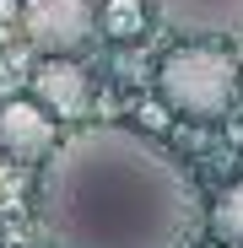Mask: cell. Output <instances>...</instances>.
Returning a JSON list of instances; mask_svg holds the SVG:
<instances>
[{
    "label": "cell",
    "instance_id": "1",
    "mask_svg": "<svg viewBox=\"0 0 243 248\" xmlns=\"http://www.w3.org/2000/svg\"><path fill=\"white\" fill-rule=\"evenodd\" d=\"M206 227L189 168L151 135L92 124L38 168V232L49 248H194Z\"/></svg>",
    "mask_w": 243,
    "mask_h": 248
},
{
    "label": "cell",
    "instance_id": "2",
    "mask_svg": "<svg viewBox=\"0 0 243 248\" xmlns=\"http://www.w3.org/2000/svg\"><path fill=\"white\" fill-rule=\"evenodd\" d=\"M157 92L184 119H222L238 97V65L216 44H178L157 65Z\"/></svg>",
    "mask_w": 243,
    "mask_h": 248
},
{
    "label": "cell",
    "instance_id": "3",
    "mask_svg": "<svg viewBox=\"0 0 243 248\" xmlns=\"http://www.w3.org/2000/svg\"><path fill=\"white\" fill-rule=\"evenodd\" d=\"M97 27L92 0H27L22 6V32L44 60H70Z\"/></svg>",
    "mask_w": 243,
    "mask_h": 248
},
{
    "label": "cell",
    "instance_id": "4",
    "mask_svg": "<svg viewBox=\"0 0 243 248\" xmlns=\"http://www.w3.org/2000/svg\"><path fill=\"white\" fill-rule=\"evenodd\" d=\"M60 146L54 135V113L38 97H11L0 103V151L16 162H49V151Z\"/></svg>",
    "mask_w": 243,
    "mask_h": 248
},
{
    "label": "cell",
    "instance_id": "5",
    "mask_svg": "<svg viewBox=\"0 0 243 248\" xmlns=\"http://www.w3.org/2000/svg\"><path fill=\"white\" fill-rule=\"evenodd\" d=\"M151 11L184 38H222L243 27V0H151Z\"/></svg>",
    "mask_w": 243,
    "mask_h": 248
},
{
    "label": "cell",
    "instance_id": "6",
    "mask_svg": "<svg viewBox=\"0 0 243 248\" xmlns=\"http://www.w3.org/2000/svg\"><path fill=\"white\" fill-rule=\"evenodd\" d=\"M32 92L54 119H81L92 108V81H87V70L76 60H44L32 70Z\"/></svg>",
    "mask_w": 243,
    "mask_h": 248
},
{
    "label": "cell",
    "instance_id": "7",
    "mask_svg": "<svg viewBox=\"0 0 243 248\" xmlns=\"http://www.w3.org/2000/svg\"><path fill=\"white\" fill-rule=\"evenodd\" d=\"M206 232L222 248H243V184H227L211 205H206Z\"/></svg>",
    "mask_w": 243,
    "mask_h": 248
},
{
    "label": "cell",
    "instance_id": "8",
    "mask_svg": "<svg viewBox=\"0 0 243 248\" xmlns=\"http://www.w3.org/2000/svg\"><path fill=\"white\" fill-rule=\"evenodd\" d=\"M108 32H119V38H135L141 32V0H108Z\"/></svg>",
    "mask_w": 243,
    "mask_h": 248
},
{
    "label": "cell",
    "instance_id": "9",
    "mask_svg": "<svg viewBox=\"0 0 243 248\" xmlns=\"http://www.w3.org/2000/svg\"><path fill=\"white\" fill-rule=\"evenodd\" d=\"M11 76H16V60L6 54V60H0V103H11V97H16V81H11Z\"/></svg>",
    "mask_w": 243,
    "mask_h": 248
}]
</instances>
